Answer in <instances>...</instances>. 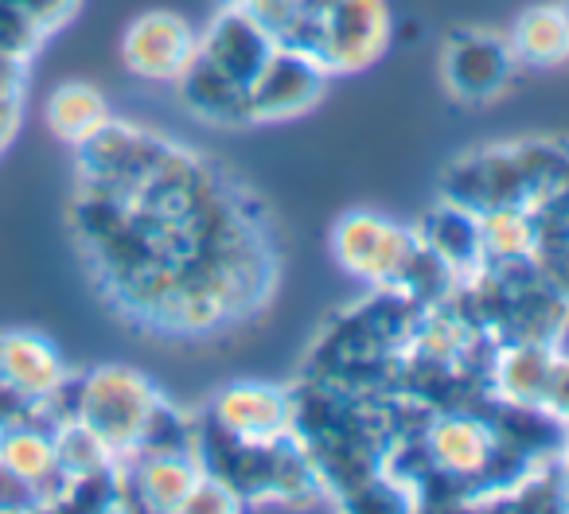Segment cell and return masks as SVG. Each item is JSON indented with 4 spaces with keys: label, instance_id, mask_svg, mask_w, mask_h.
Segmentation results:
<instances>
[{
    "label": "cell",
    "instance_id": "cell-22",
    "mask_svg": "<svg viewBox=\"0 0 569 514\" xmlns=\"http://www.w3.org/2000/svg\"><path fill=\"white\" fill-rule=\"evenodd\" d=\"M43 43L48 40H43V36L36 32V28L28 24L17 9H12L9 0H0V56L32 67V59L40 56Z\"/></svg>",
    "mask_w": 569,
    "mask_h": 514
},
{
    "label": "cell",
    "instance_id": "cell-5",
    "mask_svg": "<svg viewBox=\"0 0 569 514\" xmlns=\"http://www.w3.org/2000/svg\"><path fill=\"white\" fill-rule=\"evenodd\" d=\"M421 253H426V242L418 238V230L375 211H351L332 226L336 265L379 293H402Z\"/></svg>",
    "mask_w": 569,
    "mask_h": 514
},
{
    "label": "cell",
    "instance_id": "cell-7",
    "mask_svg": "<svg viewBox=\"0 0 569 514\" xmlns=\"http://www.w3.org/2000/svg\"><path fill=\"white\" fill-rule=\"evenodd\" d=\"M390 48L387 0H336L312 32L309 56L328 74H359Z\"/></svg>",
    "mask_w": 569,
    "mask_h": 514
},
{
    "label": "cell",
    "instance_id": "cell-10",
    "mask_svg": "<svg viewBox=\"0 0 569 514\" xmlns=\"http://www.w3.org/2000/svg\"><path fill=\"white\" fill-rule=\"evenodd\" d=\"M196 40L199 32L180 12L149 9L129 20V28L121 32V63L137 79L172 87L196 56Z\"/></svg>",
    "mask_w": 569,
    "mask_h": 514
},
{
    "label": "cell",
    "instance_id": "cell-3",
    "mask_svg": "<svg viewBox=\"0 0 569 514\" xmlns=\"http://www.w3.org/2000/svg\"><path fill=\"white\" fill-rule=\"evenodd\" d=\"M569 180V157L558 144H503L452 164L445 199L472 211L496 203H542Z\"/></svg>",
    "mask_w": 569,
    "mask_h": 514
},
{
    "label": "cell",
    "instance_id": "cell-17",
    "mask_svg": "<svg viewBox=\"0 0 569 514\" xmlns=\"http://www.w3.org/2000/svg\"><path fill=\"white\" fill-rule=\"evenodd\" d=\"M418 238L457 273V281H465L468 273L488 265L483 262V245H480V219H476V211L465 203L441 199V203L429 211V219L421 222Z\"/></svg>",
    "mask_w": 569,
    "mask_h": 514
},
{
    "label": "cell",
    "instance_id": "cell-29",
    "mask_svg": "<svg viewBox=\"0 0 569 514\" xmlns=\"http://www.w3.org/2000/svg\"><path fill=\"white\" fill-rule=\"evenodd\" d=\"M553 503L569 511V472H558V487H553Z\"/></svg>",
    "mask_w": 569,
    "mask_h": 514
},
{
    "label": "cell",
    "instance_id": "cell-8",
    "mask_svg": "<svg viewBox=\"0 0 569 514\" xmlns=\"http://www.w3.org/2000/svg\"><path fill=\"white\" fill-rule=\"evenodd\" d=\"M332 74L309 56V51L277 43L273 56L258 71V79L246 90V125H277L309 113L325 98Z\"/></svg>",
    "mask_w": 569,
    "mask_h": 514
},
{
    "label": "cell",
    "instance_id": "cell-28",
    "mask_svg": "<svg viewBox=\"0 0 569 514\" xmlns=\"http://www.w3.org/2000/svg\"><path fill=\"white\" fill-rule=\"evenodd\" d=\"M24 125V98H0V152L17 141Z\"/></svg>",
    "mask_w": 569,
    "mask_h": 514
},
{
    "label": "cell",
    "instance_id": "cell-9",
    "mask_svg": "<svg viewBox=\"0 0 569 514\" xmlns=\"http://www.w3.org/2000/svg\"><path fill=\"white\" fill-rule=\"evenodd\" d=\"M203 475L196 449H141L121 460V495L126 511L183 514L188 495Z\"/></svg>",
    "mask_w": 569,
    "mask_h": 514
},
{
    "label": "cell",
    "instance_id": "cell-19",
    "mask_svg": "<svg viewBox=\"0 0 569 514\" xmlns=\"http://www.w3.org/2000/svg\"><path fill=\"white\" fill-rule=\"evenodd\" d=\"M110 102L98 87L90 82H59L48 98H43V125L67 149H79L87 137L110 121Z\"/></svg>",
    "mask_w": 569,
    "mask_h": 514
},
{
    "label": "cell",
    "instance_id": "cell-24",
    "mask_svg": "<svg viewBox=\"0 0 569 514\" xmlns=\"http://www.w3.org/2000/svg\"><path fill=\"white\" fill-rule=\"evenodd\" d=\"M183 511H196V514H211V511H242V498H238V491L230 487L227 480H219V475H211L203 467V475H199L196 491L188 495V506Z\"/></svg>",
    "mask_w": 569,
    "mask_h": 514
},
{
    "label": "cell",
    "instance_id": "cell-18",
    "mask_svg": "<svg viewBox=\"0 0 569 514\" xmlns=\"http://www.w3.org/2000/svg\"><path fill=\"white\" fill-rule=\"evenodd\" d=\"M476 219H480V245L488 265H496V270H519V265L535 262L538 230L527 203L483 206V211H476Z\"/></svg>",
    "mask_w": 569,
    "mask_h": 514
},
{
    "label": "cell",
    "instance_id": "cell-13",
    "mask_svg": "<svg viewBox=\"0 0 569 514\" xmlns=\"http://www.w3.org/2000/svg\"><path fill=\"white\" fill-rule=\"evenodd\" d=\"M511 48L496 36H460L445 51V79H449L452 94H460L465 102L496 98L511 82Z\"/></svg>",
    "mask_w": 569,
    "mask_h": 514
},
{
    "label": "cell",
    "instance_id": "cell-21",
    "mask_svg": "<svg viewBox=\"0 0 569 514\" xmlns=\"http://www.w3.org/2000/svg\"><path fill=\"white\" fill-rule=\"evenodd\" d=\"M468 343H472V327L465 316H452V312H426L418 335H413V355L429 366H452L465 359Z\"/></svg>",
    "mask_w": 569,
    "mask_h": 514
},
{
    "label": "cell",
    "instance_id": "cell-4",
    "mask_svg": "<svg viewBox=\"0 0 569 514\" xmlns=\"http://www.w3.org/2000/svg\"><path fill=\"white\" fill-rule=\"evenodd\" d=\"M164 390L144 371L126 363H102L74 374V405L71 417L82 421L118 460L141 449L164 405Z\"/></svg>",
    "mask_w": 569,
    "mask_h": 514
},
{
    "label": "cell",
    "instance_id": "cell-20",
    "mask_svg": "<svg viewBox=\"0 0 569 514\" xmlns=\"http://www.w3.org/2000/svg\"><path fill=\"white\" fill-rule=\"evenodd\" d=\"M515 63L561 67L569 59V9L566 4H535L519 17L511 40Z\"/></svg>",
    "mask_w": 569,
    "mask_h": 514
},
{
    "label": "cell",
    "instance_id": "cell-25",
    "mask_svg": "<svg viewBox=\"0 0 569 514\" xmlns=\"http://www.w3.org/2000/svg\"><path fill=\"white\" fill-rule=\"evenodd\" d=\"M538 413L553 417L561 429L569 433V355H553V366H550V382H546V394H542V405Z\"/></svg>",
    "mask_w": 569,
    "mask_h": 514
},
{
    "label": "cell",
    "instance_id": "cell-16",
    "mask_svg": "<svg viewBox=\"0 0 569 514\" xmlns=\"http://www.w3.org/2000/svg\"><path fill=\"white\" fill-rule=\"evenodd\" d=\"M172 87L180 94L183 110L196 121L214 129H246V90L214 67H207L203 59L191 56V63L183 67V74Z\"/></svg>",
    "mask_w": 569,
    "mask_h": 514
},
{
    "label": "cell",
    "instance_id": "cell-26",
    "mask_svg": "<svg viewBox=\"0 0 569 514\" xmlns=\"http://www.w3.org/2000/svg\"><path fill=\"white\" fill-rule=\"evenodd\" d=\"M0 511H43L40 491L0 467Z\"/></svg>",
    "mask_w": 569,
    "mask_h": 514
},
{
    "label": "cell",
    "instance_id": "cell-15",
    "mask_svg": "<svg viewBox=\"0 0 569 514\" xmlns=\"http://www.w3.org/2000/svg\"><path fill=\"white\" fill-rule=\"evenodd\" d=\"M558 355V343L511 340L491 363V386L511 410H538L550 382V366Z\"/></svg>",
    "mask_w": 569,
    "mask_h": 514
},
{
    "label": "cell",
    "instance_id": "cell-6",
    "mask_svg": "<svg viewBox=\"0 0 569 514\" xmlns=\"http://www.w3.org/2000/svg\"><path fill=\"white\" fill-rule=\"evenodd\" d=\"M293 390L273 382H227L196 413L199 429L234 444H277L293 436Z\"/></svg>",
    "mask_w": 569,
    "mask_h": 514
},
{
    "label": "cell",
    "instance_id": "cell-1",
    "mask_svg": "<svg viewBox=\"0 0 569 514\" xmlns=\"http://www.w3.org/2000/svg\"><path fill=\"white\" fill-rule=\"evenodd\" d=\"M71 152L67 234L94 296L129 332L219 340L273 301V219L222 160L121 118Z\"/></svg>",
    "mask_w": 569,
    "mask_h": 514
},
{
    "label": "cell",
    "instance_id": "cell-2",
    "mask_svg": "<svg viewBox=\"0 0 569 514\" xmlns=\"http://www.w3.org/2000/svg\"><path fill=\"white\" fill-rule=\"evenodd\" d=\"M74 405V374L56 340L36 327L0 332V425H63Z\"/></svg>",
    "mask_w": 569,
    "mask_h": 514
},
{
    "label": "cell",
    "instance_id": "cell-27",
    "mask_svg": "<svg viewBox=\"0 0 569 514\" xmlns=\"http://www.w3.org/2000/svg\"><path fill=\"white\" fill-rule=\"evenodd\" d=\"M28 63L0 56V98H28Z\"/></svg>",
    "mask_w": 569,
    "mask_h": 514
},
{
    "label": "cell",
    "instance_id": "cell-30",
    "mask_svg": "<svg viewBox=\"0 0 569 514\" xmlns=\"http://www.w3.org/2000/svg\"><path fill=\"white\" fill-rule=\"evenodd\" d=\"M553 467H558V472H569V441L558 449V456H553Z\"/></svg>",
    "mask_w": 569,
    "mask_h": 514
},
{
    "label": "cell",
    "instance_id": "cell-11",
    "mask_svg": "<svg viewBox=\"0 0 569 514\" xmlns=\"http://www.w3.org/2000/svg\"><path fill=\"white\" fill-rule=\"evenodd\" d=\"M499 452H503V436L491 421L476 417V413L452 410L429 421L426 429V456L441 475L460 483H480L491 475Z\"/></svg>",
    "mask_w": 569,
    "mask_h": 514
},
{
    "label": "cell",
    "instance_id": "cell-12",
    "mask_svg": "<svg viewBox=\"0 0 569 514\" xmlns=\"http://www.w3.org/2000/svg\"><path fill=\"white\" fill-rule=\"evenodd\" d=\"M277 40L238 4H219V12L211 17V24L199 32L196 40V59H203L207 67H214L219 74H227L230 82H238L242 90H250V82L258 79V71L266 67V59L273 56Z\"/></svg>",
    "mask_w": 569,
    "mask_h": 514
},
{
    "label": "cell",
    "instance_id": "cell-23",
    "mask_svg": "<svg viewBox=\"0 0 569 514\" xmlns=\"http://www.w3.org/2000/svg\"><path fill=\"white\" fill-rule=\"evenodd\" d=\"M9 4L43 36V40L59 36L82 12V0H9Z\"/></svg>",
    "mask_w": 569,
    "mask_h": 514
},
{
    "label": "cell",
    "instance_id": "cell-14",
    "mask_svg": "<svg viewBox=\"0 0 569 514\" xmlns=\"http://www.w3.org/2000/svg\"><path fill=\"white\" fill-rule=\"evenodd\" d=\"M56 429L43 421H17L0 425V467L20 475L40 491V506L48 511V498L59 480V452H56Z\"/></svg>",
    "mask_w": 569,
    "mask_h": 514
}]
</instances>
